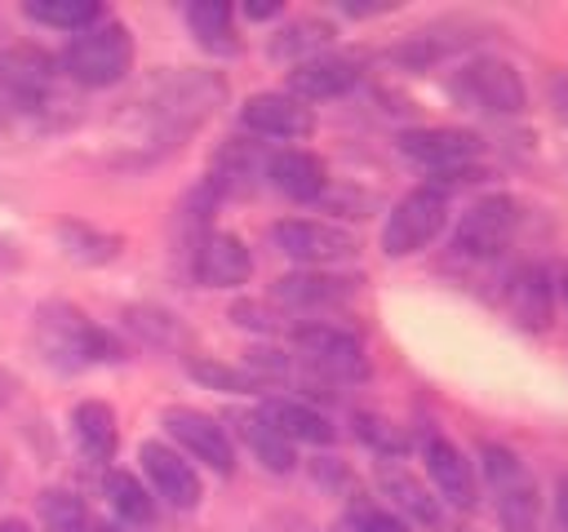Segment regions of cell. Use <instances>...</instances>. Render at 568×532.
<instances>
[{
    "instance_id": "6da1fadb",
    "label": "cell",
    "mask_w": 568,
    "mask_h": 532,
    "mask_svg": "<svg viewBox=\"0 0 568 532\" xmlns=\"http://www.w3.org/2000/svg\"><path fill=\"white\" fill-rule=\"evenodd\" d=\"M226 98V80L217 71H160L133 102L138 115V164L169 155L173 146H182Z\"/></svg>"
},
{
    "instance_id": "7a4b0ae2",
    "label": "cell",
    "mask_w": 568,
    "mask_h": 532,
    "mask_svg": "<svg viewBox=\"0 0 568 532\" xmlns=\"http://www.w3.org/2000/svg\"><path fill=\"white\" fill-rule=\"evenodd\" d=\"M36 350L49 368L58 372H84L93 364H120L124 346L115 341V332H106L102 324H93L80 306L71 301H44L36 310Z\"/></svg>"
},
{
    "instance_id": "3957f363",
    "label": "cell",
    "mask_w": 568,
    "mask_h": 532,
    "mask_svg": "<svg viewBox=\"0 0 568 532\" xmlns=\"http://www.w3.org/2000/svg\"><path fill=\"white\" fill-rule=\"evenodd\" d=\"M479 466H484V479H488V488L497 497L501 532H546L541 497H537V483H532L528 466L506 443H484L479 448Z\"/></svg>"
},
{
    "instance_id": "277c9868",
    "label": "cell",
    "mask_w": 568,
    "mask_h": 532,
    "mask_svg": "<svg viewBox=\"0 0 568 532\" xmlns=\"http://www.w3.org/2000/svg\"><path fill=\"white\" fill-rule=\"evenodd\" d=\"M62 71L80 89H111L133 71V35L124 22H93L62 49Z\"/></svg>"
},
{
    "instance_id": "5b68a950",
    "label": "cell",
    "mask_w": 568,
    "mask_h": 532,
    "mask_svg": "<svg viewBox=\"0 0 568 532\" xmlns=\"http://www.w3.org/2000/svg\"><path fill=\"white\" fill-rule=\"evenodd\" d=\"M448 93L462 106L488 111V115H519L528 106V89L519 71L506 58H470L448 75Z\"/></svg>"
},
{
    "instance_id": "8992f818",
    "label": "cell",
    "mask_w": 568,
    "mask_h": 532,
    "mask_svg": "<svg viewBox=\"0 0 568 532\" xmlns=\"http://www.w3.org/2000/svg\"><path fill=\"white\" fill-rule=\"evenodd\" d=\"M448 222V191H439L435 182L413 186L382 222V253L386 257H413L422 253Z\"/></svg>"
},
{
    "instance_id": "52a82bcc",
    "label": "cell",
    "mask_w": 568,
    "mask_h": 532,
    "mask_svg": "<svg viewBox=\"0 0 568 532\" xmlns=\"http://www.w3.org/2000/svg\"><path fill=\"white\" fill-rule=\"evenodd\" d=\"M519 222H524V213H519V200H515V195H501V191L479 195V200L462 213V222H457V231H453V253H457V257H475V262L497 257V253L515 239Z\"/></svg>"
},
{
    "instance_id": "ba28073f",
    "label": "cell",
    "mask_w": 568,
    "mask_h": 532,
    "mask_svg": "<svg viewBox=\"0 0 568 532\" xmlns=\"http://www.w3.org/2000/svg\"><path fill=\"white\" fill-rule=\"evenodd\" d=\"M271 244L302 262L306 270H328L346 257L359 253V239L346 231V226H333V222H315V217H284V222H271Z\"/></svg>"
},
{
    "instance_id": "9c48e42d",
    "label": "cell",
    "mask_w": 568,
    "mask_h": 532,
    "mask_svg": "<svg viewBox=\"0 0 568 532\" xmlns=\"http://www.w3.org/2000/svg\"><path fill=\"white\" fill-rule=\"evenodd\" d=\"M293 346L328 381H364L368 377L364 341L337 324H302V328H293Z\"/></svg>"
},
{
    "instance_id": "30bf717a",
    "label": "cell",
    "mask_w": 568,
    "mask_h": 532,
    "mask_svg": "<svg viewBox=\"0 0 568 532\" xmlns=\"http://www.w3.org/2000/svg\"><path fill=\"white\" fill-rule=\"evenodd\" d=\"M395 146H399L404 160H413L417 168H426V173H435V177L457 173V168H470V164L479 160V151H484L479 133H470V129H448V124L404 129V133L395 137Z\"/></svg>"
},
{
    "instance_id": "8fae6325",
    "label": "cell",
    "mask_w": 568,
    "mask_h": 532,
    "mask_svg": "<svg viewBox=\"0 0 568 532\" xmlns=\"http://www.w3.org/2000/svg\"><path fill=\"white\" fill-rule=\"evenodd\" d=\"M164 430L169 439L200 466L217 470V474H235V443L226 434V426L200 408H164Z\"/></svg>"
},
{
    "instance_id": "7c38bea8",
    "label": "cell",
    "mask_w": 568,
    "mask_h": 532,
    "mask_svg": "<svg viewBox=\"0 0 568 532\" xmlns=\"http://www.w3.org/2000/svg\"><path fill=\"white\" fill-rule=\"evenodd\" d=\"M138 461H142V474L151 479V492L164 497L173 510H195L204 501V483H200L195 466L178 448H169L160 439H146L138 448Z\"/></svg>"
},
{
    "instance_id": "4fadbf2b",
    "label": "cell",
    "mask_w": 568,
    "mask_h": 532,
    "mask_svg": "<svg viewBox=\"0 0 568 532\" xmlns=\"http://www.w3.org/2000/svg\"><path fill=\"white\" fill-rule=\"evenodd\" d=\"M240 124H244L248 133H257V137H275V142H302V137L315 133V115H311V106L297 102V98H288L284 89L244 98V106H240Z\"/></svg>"
},
{
    "instance_id": "5bb4252c",
    "label": "cell",
    "mask_w": 568,
    "mask_h": 532,
    "mask_svg": "<svg viewBox=\"0 0 568 532\" xmlns=\"http://www.w3.org/2000/svg\"><path fill=\"white\" fill-rule=\"evenodd\" d=\"M359 84V66L355 58L346 53H315L297 66H288V98L297 102H328V98H342Z\"/></svg>"
},
{
    "instance_id": "9a60e30c",
    "label": "cell",
    "mask_w": 568,
    "mask_h": 532,
    "mask_svg": "<svg viewBox=\"0 0 568 532\" xmlns=\"http://www.w3.org/2000/svg\"><path fill=\"white\" fill-rule=\"evenodd\" d=\"M191 270L204 288H235L253 275V257L244 248L240 235L231 231H204L200 244H195V257H191Z\"/></svg>"
},
{
    "instance_id": "2e32d148",
    "label": "cell",
    "mask_w": 568,
    "mask_h": 532,
    "mask_svg": "<svg viewBox=\"0 0 568 532\" xmlns=\"http://www.w3.org/2000/svg\"><path fill=\"white\" fill-rule=\"evenodd\" d=\"M355 288H359V279L342 275V270H293V275H280L271 284V297L288 310H320V306L351 301Z\"/></svg>"
},
{
    "instance_id": "e0dca14e",
    "label": "cell",
    "mask_w": 568,
    "mask_h": 532,
    "mask_svg": "<svg viewBox=\"0 0 568 532\" xmlns=\"http://www.w3.org/2000/svg\"><path fill=\"white\" fill-rule=\"evenodd\" d=\"M422 461H426V474H430L435 492H439L448 505L470 510V505L479 501V492H475V470H470L466 452H462L453 439H444V434L422 439Z\"/></svg>"
},
{
    "instance_id": "ac0fdd59",
    "label": "cell",
    "mask_w": 568,
    "mask_h": 532,
    "mask_svg": "<svg viewBox=\"0 0 568 532\" xmlns=\"http://www.w3.org/2000/svg\"><path fill=\"white\" fill-rule=\"evenodd\" d=\"M377 488H382V497H390V505H395L399 519H413V523H426V528H439L444 523V505H439L435 488H426L404 461L382 457L377 461Z\"/></svg>"
},
{
    "instance_id": "d6986e66",
    "label": "cell",
    "mask_w": 568,
    "mask_h": 532,
    "mask_svg": "<svg viewBox=\"0 0 568 532\" xmlns=\"http://www.w3.org/2000/svg\"><path fill=\"white\" fill-rule=\"evenodd\" d=\"M0 89L22 106H44L53 98V58L44 49L18 44L0 53Z\"/></svg>"
},
{
    "instance_id": "ffe728a7",
    "label": "cell",
    "mask_w": 568,
    "mask_h": 532,
    "mask_svg": "<svg viewBox=\"0 0 568 532\" xmlns=\"http://www.w3.org/2000/svg\"><path fill=\"white\" fill-rule=\"evenodd\" d=\"M550 297H555V284H550V275H546L541 262H524L519 270H510V279H506V310H510V319L519 328L546 332L550 328V315H555Z\"/></svg>"
},
{
    "instance_id": "44dd1931",
    "label": "cell",
    "mask_w": 568,
    "mask_h": 532,
    "mask_svg": "<svg viewBox=\"0 0 568 532\" xmlns=\"http://www.w3.org/2000/svg\"><path fill=\"white\" fill-rule=\"evenodd\" d=\"M266 177H271V186H275L280 195L302 200V204H306V200H320L324 186H328L324 164H320L311 151H302V146H284V151L266 155Z\"/></svg>"
},
{
    "instance_id": "7402d4cb",
    "label": "cell",
    "mask_w": 568,
    "mask_h": 532,
    "mask_svg": "<svg viewBox=\"0 0 568 532\" xmlns=\"http://www.w3.org/2000/svg\"><path fill=\"white\" fill-rule=\"evenodd\" d=\"M262 421H271L288 443H315V448H324V443H333V421L320 412V408H311V403H302V399H288V395H275V399H262Z\"/></svg>"
},
{
    "instance_id": "603a6c76",
    "label": "cell",
    "mask_w": 568,
    "mask_h": 532,
    "mask_svg": "<svg viewBox=\"0 0 568 532\" xmlns=\"http://www.w3.org/2000/svg\"><path fill=\"white\" fill-rule=\"evenodd\" d=\"M71 439H75V448L89 461H111L115 457V443H120V426H115L111 403H102V399L75 403L71 408Z\"/></svg>"
},
{
    "instance_id": "cb8c5ba5",
    "label": "cell",
    "mask_w": 568,
    "mask_h": 532,
    "mask_svg": "<svg viewBox=\"0 0 568 532\" xmlns=\"http://www.w3.org/2000/svg\"><path fill=\"white\" fill-rule=\"evenodd\" d=\"M186 27H191V35H195V44L204 53H217V58L240 53L235 9L226 0H195V4H186Z\"/></svg>"
},
{
    "instance_id": "d4e9b609",
    "label": "cell",
    "mask_w": 568,
    "mask_h": 532,
    "mask_svg": "<svg viewBox=\"0 0 568 532\" xmlns=\"http://www.w3.org/2000/svg\"><path fill=\"white\" fill-rule=\"evenodd\" d=\"M53 235H58V248H62L71 262H80V266H106V262H115L120 248H124L120 235H111V231H102V226H93V222H80V217H62Z\"/></svg>"
},
{
    "instance_id": "484cf974",
    "label": "cell",
    "mask_w": 568,
    "mask_h": 532,
    "mask_svg": "<svg viewBox=\"0 0 568 532\" xmlns=\"http://www.w3.org/2000/svg\"><path fill=\"white\" fill-rule=\"evenodd\" d=\"M328 40H333V27L320 22V18H293L284 22L275 35H271V58L275 62H306L315 53H328Z\"/></svg>"
},
{
    "instance_id": "4316f807",
    "label": "cell",
    "mask_w": 568,
    "mask_h": 532,
    "mask_svg": "<svg viewBox=\"0 0 568 532\" xmlns=\"http://www.w3.org/2000/svg\"><path fill=\"white\" fill-rule=\"evenodd\" d=\"M102 492H106V505H111L124 523H138V528L155 523V497H151V488H142L138 474H129V470H106V474H102Z\"/></svg>"
},
{
    "instance_id": "83f0119b",
    "label": "cell",
    "mask_w": 568,
    "mask_h": 532,
    "mask_svg": "<svg viewBox=\"0 0 568 532\" xmlns=\"http://www.w3.org/2000/svg\"><path fill=\"white\" fill-rule=\"evenodd\" d=\"M240 439L248 443V452L271 470V474H288L293 466H297V457H293V443L271 426V421H262V412H248V417H240Z\"/></svg>"
},
{
    "instance_id": "f1b7e54d",
    "label": "cell",
    "mask_w": 568,
    "mask_h": 532,
    "mask_svg": "<svg viewBox=\"0 0 568 532\" xmlns=\"http://www.w3.org/2000/svg\"><path fill=\"white\" fill-rule=\"evenodd\" d=\"M22 13L40 27H58V31H89L93 22H102V4L98 0H27Z\"/></svg>"
},
{
    "instance_id": "f546056e",
    "label": "cell",
    "mask_w": 568,
    "mask_h": 532,
    "mask_svg": "<svg viewBox=\"0 0 568 532\" xmlns=\"http://www.w3.org/2000/svg\"><path fill=\"white\" fill-rule=\"evenodd\" d=\"M36 510H40V519H44L49 532H98L89 505L75 492H67V488H44L40 501H36Z\"/></svg>"
},
{
    "instance_id": "4dcf8cb0",
    "label": "cell",
    "mask_w": 568,
    "mask_h": 532,
    "mask_svg": "<svg viewBox=\"0 0 568 532\" xmlns=\"http://www.w3.org/2000/svg\"><path fill=\"white\" fill-rule=\"evenodd\" d=\"M186 372L209 386V390H226V395H257L262 381L244 368V364H222V359H204V355H191L186 359Z\"/></svg>"
},
{
    "instance_id": "1f68e13d",
    "label": "cell",
    "mask_w": 568,
    "mask_h": 532,
    "mask_svg": "<svg viewBox=\"0 0 568 532\" xmlns=\"http://www.w3.org/2000/svg\"><path fill=\"white\" fill-rule=\"evenodd\" d=\"M124 324H129L142 341H151V346H178V341H182L178 315H169V310H160V306H129V310H124Z\"/></svg>"
},
{
    "instance_id": "d6a6232c",
    "label": "cell",
    "mask_w": 568,
    "mask_h": 532,
    "mask_svg": "<svg viewBox=\"0 0 568 532\" xmlns=\"http://www.w3.org/2000/svg\"><path fill=\"white\" fill-rule=\"evenodd\" d=\"M346 532H413L408 519H399L395 510L386 505H373V501H355L346 510Z\"/></svg>"
},
{
    "instance_id": "836d02e7",
    "label": "cell",
    "mask_w": 568,
    "mask_h": 532,
    "mask_svg": "<svg viewBox=\"0 0 568 532\" xmlns=\"http://www.w3.org/2000/svg\"><path fill=\"white\" fill-rule=\"evenodd\" d=\"M231 319L240 324V328H257V332H275V310L271 306H262V301H235L231 306Z\"/></svg>"
},
{
    "instance_id": "e575fe53",
    "label": "cell",
    "mask_w": 568,
    "mask_h": 532,
    "mask_svg": "<svg viewBox=\"0 0 568 532\" xmlns=\"http://www.w3.org/2000/svg\"><path fill=\"white\" fill-rule=\"evenodd\" d=\"M355 426H359V439H373L382 452H399V448H404V439H399V434H395V430H390L382 417L359 412V417H355Z\"/></svg>"
},
{
    "instance_id": "d590c367",
    "label": "cell",
    "mask_w": 568,
    "mask_h": 532,
    "mask_svg": "<svg viewBox=\"0 0 568 532\" xmlns=\"http://www.w3.org/2000/svg\"><path fill=\"white\" fill-rule=\"evenodd\" d=\"M550 514H555V532H568V470L555 479V505H550Z\"/></svg>"
},
{
    "instance_id": "8d00e7d4",
    "label": "cell",
    "mask_w": 568,
    "mask_h": 532,
    "mask_svg": "<svg viewBox=\"0 0 568 532\" xmlns=\"http://www.w3.org/2000/svg\"><path fill=\"white\" fill-rule=\"evenodd\" d=\"M284 13V4H244V18H253V22H266V18H280Z\"/></svg>"
},
{
    "instance_id": "74e56055",
    "label": "cell",
    "mask_w": 568,
    "mask_h": 532,
    "mask_svg": "<svg viewBox=\"0 0 568 532\" xmlns=\"http://www.w3.org/2000/svg\"><path fill=\"white\" fill-rule=\"evenodd\" d=\"M0 532H31L27 519H0Z\"/></svg>"
},
{
    "instance_id": "f35d334b",
    "label": "cell",
    "mask_w": 568,
    "mask_h": 532,
    "mask_svg": "<svg viewBox=\"0 0 568 532\" xmlns=\"http://www.w3.org/2000/svg\"><path fill=\"white\" fill-rule=\"evenodd\" d=\"M9 395H13V381H9V377H4V372H0V408H4V403H9Z\"/></svg>"
},
{
    "instance_id": "ab89813d",
    "label": "cell",
    "mask_w": 568,
    "mask_h": 532,
    "mask_svg": "<svg viewBox=\"0 0 568 532\" xmlns=\"http://www.w3.org/2000/svg\"><path fill=\"white\" fill-rule=\"evenodd\" d=\"M559 297H564V301H568V266H564V270H559Z\"/></svg>"
}]
</instances>
